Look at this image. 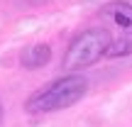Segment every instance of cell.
I'll return each instance as SVG.
<instances>
[{
  "instance_id": "3957f363",
  "label": "cell",
  "mask_w": 132,
  "mask_h": 127,
  "mask_svg": "<svg viewBox=\"0 0 132 127\" xmlns=\"http://www.w3.org/2000/svg\"><path fill=\"white\" fill-rule=\"evenodd\" d=\"M98 20L110 32V49L108 59H120L132 54V5L125 0H113L103 5L98 12Z\"/></svg>"
},
{
  "instance_id": "6da1fadb",
  "label": "cell",
  "mask_w": 132,
  "mask_h": 127,
  "mask_svg": "<svg viewBox=\"0 0 132 127\" xmlns=\"http://www.w3.org/2000/svg\"><path fill=\"white\" fill-rule=\"evenodd\" d=\"M88 90V78L81 73H69L61 78L52 81L49 86L34 90L24 103V110L29 115H47L56 113V110H66L76 105Z\"/></svg>"
},
{
  "instance_id": "277c9868",
  "label": "cell",
  "mask_w": 132,
  "mask_h": 127,
  "mask_svg": "<svg viewBox=\"0 0 132 127\" xmlns=\"http://www.w3.org/2000/svg\"><path fill=\"white\" fill-rule=\"evenodd\" d=\"M49 59H52V47H49V44H32V47H27L22 54H20L22 69H29V71L47 66Z\"/></svg>"
},
{
  "instance_id": "7a4b0ae2",
  "label": "cell",
  "mask_w": 132,
  "mask_h": 127,
  "mask_svg": "<svg viewBox=\"0 0 132 127\" xmlns=\"http://www.w3.org/2000/svg\"><path fill=\"white\" fill-rule=\"evenodd\" d=\"M110 32L100 24V27H88L83 32H78L71 39L69 49L64 54V69L69 73H78L81 69H88L95 61H100L103 56H108L110 49Z\"/></svg>"
},
{
  "instance_id": "8992f818",
  "label": "cell",
  "mask_w": 132,
  "mask_h": 127,
  "mask_svg": "<svg viewBox=\"0 0 132 127\" xmlns=\"http://www.w3.org/2000/svg\"><path fill=\"white\" fill-rule=\"evenodd\" d=\"M0 122H3V103H0Z\"/></svg>"
},
{
  "instance_id": "5b68a950",
  "label": "cell",
  "mask_w": 132,
  "mask_h": 127,
  "mask_svg": "<svg viewBox=\"0 0 132 127\" xmlns=\"http://www.w3.org/2000/svg\"><path fill=\"white\" fill-rule=\"evenodd\" d=\"M27 3H32V5H39V3H47V0H27Z\"/></svg>"
}]
</instances>
